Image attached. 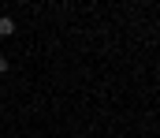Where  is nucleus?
Returning a JSON list of instances; mask_svg holds the SVG:
<instances>
[{
	"label": "nucleus",
	"instance_id": "obj_2",
	"mask_svg": "<svg viewBox=\"0 0 160 138\" xmlns=\"http://www.w3.org/2000/svg\"><path fill=\"white\" fill-rule=\"evenodd\" d=\"M0 75H8V56H0Z\"/></svg>",
	"mask_w": 160,
	"mask_h": 138
},
{
	"label": "nucleus",
	"instance_id": "obj_1",
	"mask_svg": "<svg viewBox=\"0 0 160 138\" xmlns=\"http://www.w3.org/2000/svg\"><path fill=\"white\" fill-rule=\"evenodd\" d=\"M11 34H15V23L4 15V19H0V38H11Z\"/></svg>",
	"mask_w": 160,
	"mask_h": 138
}]
</instances>
